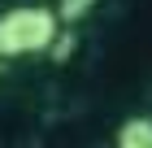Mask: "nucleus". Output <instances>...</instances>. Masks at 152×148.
<instances>
[{
  "mask_svg": "<svg viewBox=\"0 0 152 148\" xmlns=\"http://www.w3.org/2000/svg\"><path fill=\"white\" fill-rule=\"evenodd\" d=\"M117 148H152V118H126L117 126Z\"/></svg>",
  "mask_w": 152,
  "mask_h": 148,
  "instance_id": "obj_2",
  "label": "nucleus"
},
{
  "mask_svg": "<svg viewBox=\"0 0 152 148\" xmlns=\"http://www.w3.org/2000/svg\"><path fill=\"white\" fill-rule=\"evenodd\" d=\"M96 4H100V0H57V18H61V26H74V22H83Z\"/></svg>",
  "mask_w": 152,
  "mask_h": 148,
  "instance_id": "obj_3",
  "label": "nucleus"
},
{
  "mask_svg": "<svg viewBox=\"0 0 152 148\" xmlns=\"http://www.w3.org/2000/svg\"><path fill=\"white\" fill-rule=\"evenodd\" d=\"M61 39L57 9L44 4H13L0 13V57H44Z\"/></svg>",
  "mask_w": 152,
  "mask_h": 148,
  "instance_id": "obj_1",
  "label": "nucleus"
}]
</instances>
